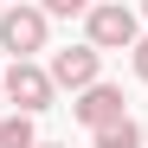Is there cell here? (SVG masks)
Wrapping results in <instances>:
<instances>
[{"instance_id":"6da1fadb","label":"cell","mask_w":148,"mask_h":148,"mask_svg":"<svg viewBox=\"0 0 148 148\" xmlns=\"http://www.w3.org/2000/svg\"><path fill=\"white\" fill-rule=\"evenodd\" d=\"M135 39H142V19L122 0H103V7L84 13V45L90 52H135Z\"/></svg>"},{"instance_id":"7a4b0ae2","label":"cell","mask_w":148,"mask_h":148,"mask_svg":"<svg viewBox=\"0 0 148 148\" xmlns=\"http://www.w3.org/2000/svg\"><path fill=\"white\" fill-rule=\"evenodd\" d=\"M52 19L45 7H7L0 13V52H13V64H32V52H45Z\"/></svg>"},{"instance_id":"3957f363","label":"cell","mask_w":148,"mask_h":148,"mask_svg":"<svg viewBox=\"0 0 148 148\" xmlns=\"http://www.w3.org/2000/svg\"><path fill=\"white\" fill-rule=\"evenodd\" d=\"M0 97L13 103V116H39V110H52L58 84H52V71H45V64H7Z\"/></svg>"},{"instance_id":"277c9868","label":"cell","mask_w":148,"mask_h":148,"mask_svg":"<svg viewBox=\"0 0 148 148\" xmlns=\"http://www.w3.org/2000/svg\"><path fill=\"white\" fill-rule=\"evenodd\" d=\"M52 84L58 90H71V97H84L90 84H103L97 71H103V52H90V45H64V52H52Z\"/></svg>"},{"instance_id":"5b68a950","label":"cell","mask_w":148,"mask_h":148,"mask_svg":"<svg viewBox=\"0 0 148 148\" xmlns=\"http://www.w3.org/2000/svg\"><path fill=\"white\" fill-rule=\"evenodd\" d=\"M71 116H77L84 129L97 135V129H110V122L129 116V103H122V90H116V84H90L84 97H71Z\"/></svg>"},{"instance_id":"8992f818","label":"cell","mask_w":148,"mask_h":148,"mask_svg":"<svg viewBox=\"0 0 148 148\" xmlns=\"http://www.w3.org/2000/svg\"><path fill=\"white\" fill-rule=\"evenodd\" d=\"M90 148H148V142H142V122H135V116H122V122H110V129H97Z\"/></svg>"},{"instance_id":"52a82bcc","label":"cell","mask_w":148,"mask_h":148,"mask_svg":"<svg viewBox=\"0 0 148 148\" xmlns=\"http://www.w3.org/2000/svg\"><path fill=\"white\" fill-rule=\"evenodd\" d=\"M0 148H39L32 116H0Z\"/></svg>"},{"instance_id":"ba28073f","label":"cell","mask_w":148,"mask_h":148,"mask_svg":"<svg viewBox=\"0 0 148 148\" xmlns=\"http://www.w3.org/2000/svg\"><path fill=\"white\" fill-rule=\"evenodd\" d=\"M129 64H135V77H142V84H148V32H142V39H135V52H129Z\"/></svg>"},{"instance_id":"9c48e42d","label":"cell","mask_w":148,"mask_h":148,"mask_svg":"<svg viewBox=\"0 0 148 148\" xmlns=\"http://www.w3.org/2000/svg\"><path fill=\"white\" fill-rule=\"evenodd\" d=\"M39 148H64V142H39Z\"/></svg>"},{"instance_id":"30bf717a","label":"cell","mask_w":148,"mask_h":148,"mask_svg":"<svg viewBox=\"0 0 148 148\" xmlns=\"http://www.w3.org/2000/svg\"><path fill=\"white\" fill-rule=\"evenodd\" d=\"M142 142H148V122H142Z\"/></svg>"},{"instance_id":"8fae6325","label":"cell","mask_w":148,"mask_h":148,"mask_svg":"<svg viewBox=\"0 0 148 148\" xmlns=\"http://www.w3.org/2000/svg\"><path fill=\"white\" fill-rule=\"evenodd\" d=\"M0 77H7V71H0Z\"/></svg>"}]
</instances>
